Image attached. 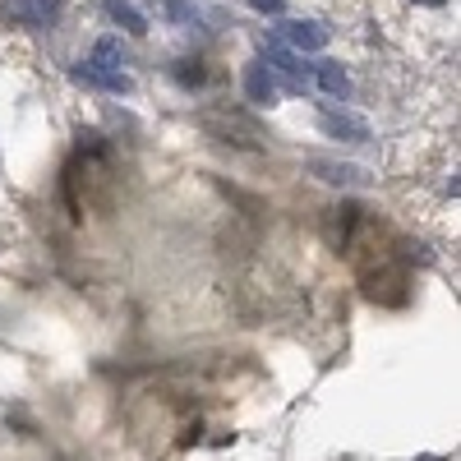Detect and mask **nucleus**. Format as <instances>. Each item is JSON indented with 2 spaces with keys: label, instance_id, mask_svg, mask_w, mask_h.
<instances>
[{
  "label": "nucleus",
  "instance_id": "1a4fd4ad",
  "mask_svg": "<svg viewBox=\"0 0 461 461\" xmlns=\"http://www.w3.org/2000/svg\"><path fill=\"white\" fill-rule=\"evenodd\" d=\"M93 65H102V69H125L130 65V51H125V42L121 37H97V47H93V56H88Z\"/></svg>",
  "mask_w": 461,
  "mask_h": 461
},
{
  "label": "nucleus",
  "instance_id": "39448f33",
  "mask_svg": "<svg viewBox=\"0 0 461 461\" xmlns=\"http://www.w3.org/2000/svg\"><path fill=\"white\" fill-rule=\"evenodd\" d=\"M310 84H314L319 93L337 97V102L351 97V74H346L337 60H310Z\"/></svg>",
  "mask_w": 461,
  "mask_h": 461
},
{
  "label": "nucleus",
  "instance_id": "0eeeda50",
  "mask_svg": "<svg viewBox=\"0 0 461 461\" xmlns=\"http://www.w3.org/2000/svg\"><path fill=\"white\" fill-rule=\"evenodd\" d=\"M310 171L319 176V180H328V185H369V176H365V167H351V162H310Z\"/></svg>",
  "mask_w": 461,
  "mask_h": 461
},
{
  "label": "nucleus",
  "instance_id": "20e7f679",
  "mask_svg": "<svg viewBox=\"0 0 461 461\" xmlns=\"http://www.w3.org/2000/svg\"><path fill=\"white\" fill-rule=\"evenodd\" d=\"M245 93H249L254 106H277V102H282V79H277V74L267 69L263 60H254V65L245 69Z\"/></svg>",
  "mask_w": 461,
  "mask_h": 461
},
{
  "label": "nucleus",
  "instance_id": "f03ea898",
  "mask_svg": "<svg viewBox=\"0 0 461 461\" xmlns=\"http://www.w3.org/2000/svg\"><path fill=\"white\" fill-rule=\"evenodd\" d=\"M277 42H286V47L300 51V56H310V51H323V47H328V28L314 23V19H286V23L277 28Z\"/></svg>",
  "mask_w": 461,
  "mask_h": 461
},
{
  "label": "nucleus",
  "instance_id": "f8f14e48",
  "mask_svg": "<svg viewBox=\"0 0 461 461\" xmlns=\"http://www.w3.org/2000/svg\"><path fill=\"white\" fill-rule=\"evenodd\" d=\"M249 5H254L258 14H282V10H286V0H249Z\"/></svg>",
  "mask_w": 461,
  "mask_h": 461
},
{
  "label": "nucleus",
  "instance_id": "4468645a",
  "mask_svg": "<svg viewBox=\"0 0 461 461\" xmlns=\"http://www.w3.org/2000/svg\"><path fill=\"white\" fill-rule=\"evenodd\" d=\"M425 5H438V0H425Z\"/></svg>",
  "mask_w": 461,
  "mask_h": 461
},
{
  "label": "nucleus",
  "instance_id": "ddd939ff",
  "mask_svg": "<svg viewBox=\"0 0 461 461\" xmlns=\"http://www.w3.org/2000/svg\"><path fill=\"white\" fill-rule=\"evenodd\" d=\"M420 461H438V456H420Z\"/></svg>",
  "mask_w": 461,
  "mask_h": 461
},
{
  "label": "nucleus",
  "instance_id": "6e6552de",
  "mask_svg": "<svg viewBox=\"0 0 461 461\" xmlns=\"http://www.w3.org/2000/svg\"><path fill=\"white\" fill-rule=\"evenodd\" d=\"M106 19H111V23H121L130 37H143V32H148V19L139 14L134 0H106Z\"/></svg>",
  "mask_w": 461,
  "mask_h": 461
},
{
  "label": "nucleus",
  "instance_id": "9b49d317",
  "mask_svg": "<svg viewBox=\"0 0 461 461\" xmlns=\"http://www.w3.org/2000/svg\"><path fill=\"white\" fill-rule=\"evenodd\" d=\"M162 14H167L171 23H185V28H194V23H199L194 0H162Z\"/></svg>",
  "mask_w": 461,
  "mask_h": 461
},
{
  "label": "nucleus",
  "instance_id": "f257e3e1",
  "mask_svg": "<svg viewBox=\"0 0 461 461\" xmlns=\"http://www.w3.org/2000/svg\"><path fill=\"white\" fill-rule=\"evenodd\" d=\"M69 79L84 84V88H97V93H111V97L134 93V79H130L125 69H102V65H93V60H79V65L69 69Z\"/></svg>",
  "mask_w": 461,
  "mask_h": 461
},
{
  "label": "nucleus",
  "instance_id": "7ed1b4c3",
  "mask_svg": "<svg viewBox=\"0 0 461 461\" xmlns=\"http://www.w3.org/2000/svg\"><path fill=\"white\" fill-rule=\"evenodd\" d=\"M65 10V0H5V19L23 28H51Z\"/></svg>",
  "mask_w": 461,
  "mask_h": 461
},
{
  "label": "nucleus",
  "instance_id": "9d476101",
  "mask_svg": "<svg viewBox=\"0 0 461 461\" xmlns=\"http://www.w3.org/2000/svg\"><path fill=\"white\" fill-rule=\"evenodd\" d=\"M171 79H176L180 88H203V84H208V69H203L199 60H176Z\"/></svg>",
  "mask_w": 461,
  "mask_h": 461
},
{
  "label": "nucleus",
  "instance_id": "423d86ee",
  "mask_svg": "<svg viewBox=\"0 0 461 461\" xmlns=\"http://www.w3.org/2000/svg\"><path fill=\"white\" fill-rule=\"evenodd\" d=\"M319 125L323 134L341 139V143H369V125L360 115H346V111H319Z\"/></svg>",
  "mask_w": 461,
  "mask_h": 461
}]
</instances>
